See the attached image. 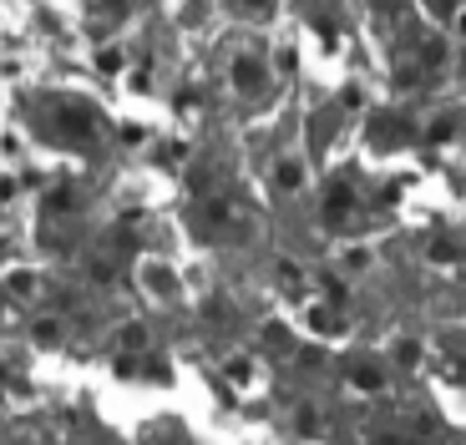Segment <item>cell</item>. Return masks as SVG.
Here are the masks:
<instances>
[{"label": "cell", "mask_w": 466, "mask_h": 445, "mask_svg": "<svg viewBox=\"0 0 466 445\" xmlns=\"http://www.w3.org/2000/svg\"><path fill=\"white\" fill-rule=\"evenodd\" d=\"M355 385L360 390H380V370H355Z\"/></svg>", "instance_id": "1"}, {"label": "cell", "mask_w": 466, "mask_h": 445, "mask_svg": "<svg viewBox=\"0 0 466 445\" xmlns=\"http://www.w3.org/2000/svg\"><path fill=\"white\" fill-rule=\"evenodd\" d=\"M142 339H147V329H142V324H132V329H122V344H127V349H142Z\"/></svg>", "instance_id": "2"}, {"label": "cell", "mask_w": 466, "mask_h": 445, "mask_svg": "<svg viewBox=\"0 0 466 445\" xmlns=\"http://www.w3.org/2000/svg\"><path fill=\"white\" fill-rule=\"evenodd\" d=\"M299 177H304V173H299L294 162H284V167H279V182H284V187H299Z\"/></svg>", "instance_id": "3"}]
</instances>
